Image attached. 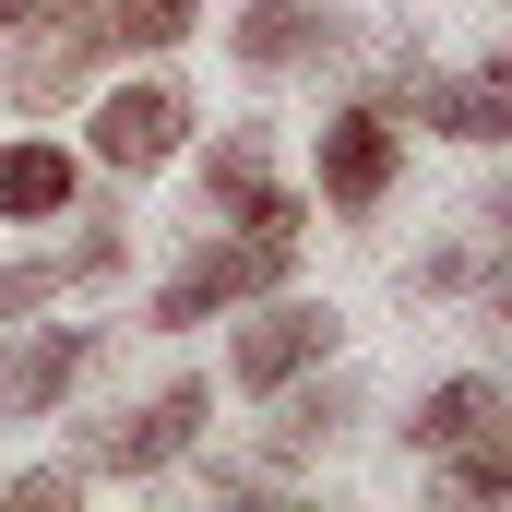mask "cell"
Listing matches in <instances>:
<instances>
[{
	"mask_svg": "<svg viewBox=\"0 0 512 512\" xmlns=\"http://www.w3.org/2000/svg\"><path fill=\"white\" fill-rule=\"evenodd\" d=\"M203 417H215V393H203V382H167L155 405H120V417H96L72 477H155V465H179V453L203 441Z\"/></svg>",
	"mask_w": 512,
	"mask_h": 512,
	"instance_id": "1",
	"label": "cell"
},
{
	"mask_svg": "<svg viewBox=\"0 0 512 512\" xmlns=\"http://www.w3.org/2000/svg\"><path fill=\"white\" fill-rule=\"evenodd\" d=\"M286 262H298V251H274V239H203V251L155 286V334H191V322L262 298V286H286Z\"/></svg>",
	"mask_w": 512,
	"mask_h": 512,
	"instance_id": "2",
	"label": "cell"
},
{
	"mask_svg": "<svg viewBox=\"0 0 512 512\" xmlns=\"http://www.w3.org/2000/svg\"><path fill=\"white\" fill-rule=\"evenodd\" d=\"M227 48H239V72H322V60H346V12H322V0H239Z\"/></svg>",
	"mask_w": 512,
	"mask_h": 512,
	"instance_id": "3",
	"label": "cell"
},
{
	"mask_svg": "<svg viewBox=\"0 0 512 512\" xmlns=\"http://www.w3.org/2000/svg\"><path fill=\"white\" fill-rule=\"evenodd\" d=\"M393 167H405V131H393L382 108L322 120V203H334V215H382V203H393Z\"/></svg>",
	"mask_w": 512,
	"mask_h": 512,
	"instance_id": "4",
	"label": "cell"
},
{
	"mask_svg": "<svg viewBox=\"0 0 512 512\" xmlns=\"http://www.w3.org/2000/svg\"><path fill=\"white\" fill-rule=\"evenodd\" d=\"M334 358V310H310V298H274L262 322H239V346H227V382L239 393H274L298 382V370H322Z\"/></svg>",
	"mask_w": 512,
	"mask_h": 512,
	"instance_id": "5",
	"label": "cell"
},
{
	"mask_svg": "<svg viewBox=\"0 0 512 512\" xmlns=\"http://www.w3.org/2000/svg\"><path fill=\"white\" fill-rule=\"evenodd\" d=\"M84 370H96V334H84V322H60V334H0V429H12V417H48Z\"/></svg>",
	"mask_w": 512,
	"mask_h": 512,
	"instance_id": "6",
	"label": "cell"
},
{
	"mask_svg": "<svg viewBox=\"0 0 512 512\" xmlns=\"http://www.w3.org/2000/svg\"><path fill=\"white\" fill-rule=\"evenodd\" d=\"M179 131H191L179 84H120V96L96 108V167L143 179V167H167V155H179Z\"/></svg>",
	"mask_w": 512,
	"mask_h": 512,
	"instance_id": "7",
	"label": "cell"
},
{
	"mask_svg": "<svg viewBox=\"0 0 512 512\" xmlns=\"http://www.w3.org/2000/svg\"><path fill=\"white\" fill-rule=\"evenodd\" d=\"M84 72H96V36H84V12H60V24H36V36L0 60V96L48 120V108H72V96H84Z\"/></svg>",
	"mask_w": 512,
	"mask_h": 512,
	"instance_id": "8",
	"label": "cell"
},
{
	"mask_svg": "<svg viewBox=\"0 0 512 512\" xmlns=\"http://www.w3.org/2000/svg\"><path fill=\"white\" fill-rule=\"evenodd\" d=\"M120 227H96V239H72V251H36V262H0V322H24V310H48V298H84V286H108L120 274Z\"/></svg>",
	"mask_w": 512,
	"mask_h": 512,
	"instance_id": "9",
	"label": "cell"
},
{
	"mask_svg": "<svg viewBox=\"0 0 512 512\" xmlns=\"http://www.w3.org/2000/svg\"><path fill=\"white\" fill-rule=\"evenodd\" d=\"M346 417H358V393L298 370V382H274V429H262V453H274V465H310V453H322Z\"/></svg>",
	"mask_w": 512,
	"mask_h": 512,
	"instance_id": "10",
	"label": "cell"
},
{
	"mask_svg": "<svg viewBox=\"0 0 512 512\" xmlns=\"http://www.w3.org/2000/svg\"><path fill=\"white\" fill-rule=\"evenodd\" d=\"M72 12H84L96 60H120V48H179V36L203 24V0H72Z\"/></svg>",
	"mask_w": 512,
	"mask_h": 512,
	"instance_id": "11",
	"label": "cell"
},
{
	"mask_svg": "<svg viewBox=\"0 0 512 512\" xmlns=\"http://www.w3.org/2000/svg\"><path fill=\"white\" fill-rule=\"evenodd\" d=\"M72 179H84V167H72L60 143H0V215H12V227L60 215V203H72Z\"/></svg>",
	"mask_w": 512,
	"mask_h": 512,
	"instance_id": "12",
	"label": "cell"
},
{
	"mask_svg": "<svg viewBox=\"0 0 512 512\" xmlns=\"http://www.w3.org/2000/svg\"><path fill=\"white\" fill-rule=\"evenodd\" d=\"M489 417H501V382H489V370H453V382L405 417V453H453V441H465V429H489Z\"/></svg>",
	"mask_w": 512,
	"mask_h": 512,
	"instance_id": "13",
	"label": "cell"
},
{
	"mask_svg": "<svg viewBox=\"0 0 512 512\" xmlns=\"http://www.w3.org/2000/svg\"><path fill=\"white\" fill-rule=\"evenodd\" d=\"M262 179H274V155H262V131H251V120H239L227 143H215V155H203V203H215V215H239Z\"/></svg>",
	"mask_w": 512,
	"mask_h": 512,
	"instance_id": "14",
	"label": "cell"
},
{
	"mask_svg": "<svg viewBox=\"0 0 512 512\" xmlns=\"http://www.w3.org/2000/svg\"><path fill=\"white\" fill-rule=\"evenodd\" d=\"M501 489H512V429L489 417V429L453 441V501H501Z\"/></svg>",
	"mask_w": 512,
	"mask_h": 512,
	"instance_id": "15",
	"label": "cell"
},
{
	"mask_svg": "<svg viewBox=\"0 0 512 512\" xmlns=\"http://www.w3.org/2000/svg\"><path fill=\"white\" fill-rule=\"evenodd\" d=\"M227 227H239V239H274V251H298V227H310V203H298L286 179H262V191L239 203V215H227Z\"/></svg>",
	"mask_w": 512,
	"mask_h": 512,
	"instance_id": "16",
	"label": "cell"
},
{
	"mask_svg": "<svg viewBox=\"0 0 512 512\" xmlns=\"http://www.w3.org/2000/svg\"><path fill=\"white\" fill-rule=\"evenodd\" d=\"M477 274H501V262H489V251H429L405 286H417V298H453V286H477Z\"/></svg>",
	"mask_w": 512,
	"mask_h": 512,
	"instance_id": "17",
	"label": "cell"
},
{
	"mask_svg": "<svg viewBox=\"0 0 512 512\" xmlns=\"http://www.w3.org/2000/svg\"><path fill=\"white\" fill-rule=\"evenodd\" d=\"M72 489H84V477H72V465H48V477H12L0 512H72Z\"/></svg>",
	"mask_w": 512,
	"mask_h": 512,
	"instance_id": "18",
	"label": "cell"
},
{
	"mask_svg": "<svg viewBox=\"0 0 512 512\" xmlns=\"http://www.w3.org/2000/svg\"><path fill=\"white\" fill-rule=\"evenodd\" d=\"M24 12H36V0H0V24H24Z\"/></svg>",
	"mask_w": 512,
	"mask_h": 512,
	"instance_id": "19",
	"label": "cell"
}]
</instances>
